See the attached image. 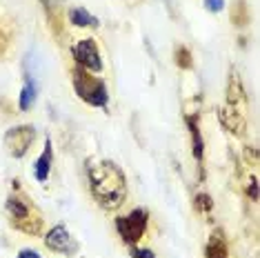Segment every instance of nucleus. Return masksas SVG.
Masks as SVG:
<instances>
[{
  "label": "nucleus",
  "instance_id": "1",
  "mask_svg": "<svg viewBox=\"0 0 260 258\" xmlns=\"http://www.w3.org/2000/svg\"><path fill=\"white\" fill-rule=\"evenodd\" d=\"M87 174H89V187H91L93 198L105 209H116L118 205L125 203V196H127L125 174L111 160L91 163L87 167Z\"/></svg>",
  "mask_w": 260,
  "mask_h": 258
},
{
  "label": "nucleus",
  "instance_id": "2",
  "mask_svg": "<svg viewBox=\"0 0 260 258\" xmlns=\"http://www.w3.org/2000/svg\"><path fill=\"white\" fill-rule=\"evenodd\" d=\"M245 89H242V83H240V76L238 74H232V80L227 85V105L222 107L220 111V120L227 129H232L234 134H245V127H247V120H245Z\"/></svg>",
  "mask_w": 260,
  "mask_h": 258
},
{
  "label": "nucleus",
  "instance_id": "3",
  "mask_svg": "<svg viewBox=\"0 0 260 258\" xmlns=\"http://www.w3.org/2000/svg\"><path fill=\"white\" fill-rule=\"evenodd\" d=\"M74 87H76V93L82 98L85 103L93 105V107H107L109 103V93H107V87L100 78H93L89 74H82V72H76L74 74Z\"/></svg>",
  "mask_w": 260,
  "mask_h": 258
},
{
  "label": "nucleus",
  "instance_id": "4",
  "mask_svg": "<svg viewBox=\"0 0 260 258\" xmlns=\"http://www.w3.org/2000/svg\"><path fill=\"white\" fill-rule=\"evenodd\" d=\"M147 222H149V214H147V209L140 207V209H134V212L127 214V216H118L116 230L125 243L134 245L143 238V234L147 230Z\"/></svg>",
  "mask_w": 260,
  "mask_h": 258
},
{
  "label": "nucleus",
  "instance_id": "5",
  "mask_svg": "<svg viewBox=\"0 0 260 258\" xmlns=\"http://www.w3.org/2000/svg\"><path fill=\"white\" fill-rule=\"evenodd\" d=\"M34 138H36V129L31 125H20L14 127L5 134V147L14 158H22L27 154V149L31 147Z\"/></svg>",
  "mask_w": 260,
  "mask_h": 258
},
{
  "label": "nucleus",
  "instance_id": "6",
  "mask_svg": "<svg viewBox=\"0 0 260 258\" xmlns=\"http://www.w3.org/2000/svg\"><path fill=\"white\" fill-rule=\"evenodd\" d=\"M45 245L51 251H56V254H64V256H72V254L78 251V243H76V238L69 234V230L64 225L51 227L49 234L45 236Z\"/></svg>",
  "mask_w": 260,
  "mask_h": 258
},
{
  "label": "nucleus",
  "instance_id": "7",
  "mask_svg": "<svg viewBox=\"0 0 260 258\" xmlns=\"http://www.w3.org/2000/svg\"><path fill=\"white\" fill-rule=\"evenodd\" d=\"M74 58L78 60L80 67L89 69V72H103V60H100V51L93 38H85L74 47Z\"/></svg>",
  "mask_w": 260,
  "mask_h": 258
},
{
  "label": "nucleus",
  "instance_id": "8",
  "mask_svg": "<svg viewBox=\"0 0 260 258\" xmlns=\"http://www.w3.org/2000/svg\"><path fill=\"white\" fill-rule=\"evenodd\" d=\"M7 212L11 216V220H16V225H18L20 230H25V222L31 220V207L18 196L7 198Z\"/></svg>",
  "mask_w": 260,
  "mask_h": 258
},
{
  "label": "nucleus",
  "instance_id": "9",
  "mask_svg": "<svg viewBox=\"0 0 260 258\" xmlns=\"http://www.w3.org/2000/svg\"><path fill=\"white\" fill-rule=\"evenodd\" d=\"M51 158H54V151H51V140L47 138V140H45V149H43V154H40V158L36 160V167H34L38 183H45V180L49 178V172H51Z\"/></svg>",
  "mask_w": 260,
  "mask_h": 258
},
{
  "label": "nucleus",
  "instance_id": "10",
  "mask_svg": "<svg viewBox=\"0 0 260 258\" xmlns=\"http://www.w3.org/2000/svg\"><path fill=\"white\" fill-rule=\"evenodd\" d=\"M207 258H229L227 243H224V236L220 232H216L207 243Z\"/></svg>",
  "mask_w": 260,
  "mask_h": 258
},
{
  "label": "nucleus",
  "instance_id": "11",
  "mask_svg": "<svg viewBox=\"0 0 260 258\" xmlns=\"http://www.w3.org/2000/svg\"><path fill=\"white\" fill-rule=\"evenodd\" d=\"M69 20H72L76 27H96L98 25V20L93 18L87 9H82V7L69 9Z\"/></svg>",
  "mask_w": 260,
  "mask_h": 258
},
{
  "label": "nucleus",
  "instance_id": "12",
  "mask_svg": "<svg viewBox=\"0 0 260 258\" xmlns=\"http://www.w3.org/2000/svg\"><path fill=\"white\" fill-rule=\"evenodd\" d=\"M34 103H36V83L27 80L25 87H22V93H20V109L34 107Z\"/></svg>",
  "mask_w": 260,
  "mask_h": 258
},
{
  "label": "nucleus",
  "instance_id": "13",
  "mask_svg": "<svg viewBox=\"0 0 260 258\" xmlns=\"http://www.w3.org/2000/svg\"><path fill=\"white\" fill-rule=\"evenodd\" d=\"M191 134H193V151H196V158L200 160V158H203V138H200V134H198L196 122H191Z\"/></svg>",
  "mask_w": 260,
  "mask_h": 258
},
{
  "label": "nucleus",
  "instance_id": "14",
  "mask_svg": "<svg viewBox=\"0 0 260 258\" xmlns=\"http://www.w3.org/2000/svg\"><path fill=\"white\" fill-rule=\"evenodd\" d=\"M196 207L203 209V212H207V209H211V198L205 196V194H200V196L196 198Z\"/></svg>",
  "mask_w": 260,
  "mask_h": 258
},
{
  "label": "nucleus",
  "instance_id": "15",
  "mask_svg": "<svg viewBox=\"0 0 260 258\" xmlns=\"http://www.w3.org/2000/svg\"><path fill=\"white\" fill-rule=\"evenodd\" d=\"M132 256L134 258H156L151 249H140V247H132Z\"/></svg>",
  "mask_w": 260,
  "mask_h": 258
},
{
  "label": "nucleus",
  "instance_id": "16",
  "mask_svg": "<svg viewBox=\"0 0 260 258\" xmlns=\"http://www.w3.org/2000/svg\"><path fill=\"white\" fill-rule=\"evenodd\" d=\"M205 5H207V9H211V11H220L224 7V0H205Z\"/></svg>",
  "mask_w": 260,
  "mask_h": 258
},
{
  "label": "nucleus",
  "instance_id": "17",
  "mask_svg": "<svg viewBox=\"0 0 260 258\" xmlns=\"http://www.w3.org/2000/svg\"><path fill=\"white\" fill-rule=\"evenodd\" d=\"M178 64H180V67H189V64H191V62H187L185 60V58H189V54H187V49H182V47H180V49H178Z\"/></svg>",
  "mask_w": 260,
  "mask_h": 258
},
{
  "label": "nucleus",
  "instance_id": "18",
  "mask_svg": "<svg viewBox=\"0 0 260 258\" xmlns=\"http://www.w3.org/2000/svg\"><path fill=\"white\" fill-rule=\"evenodd\" d=\"M18 258H40V254L36 249H22L18 254Z\"/></svg>",
  "mask_w": 260,
  "mask_h": 258
}]
</instances>
